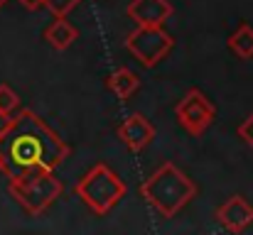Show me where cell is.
Returning a JSON list of instances; mask_svg holds the SVG:
<instances>
[{
    "label": "cell",
    "mask_w": 253,
    "mask_h": 235,
    "mask_svg": "<svg viewBox=\"0 0 253 235\" xmlns=\"http://www.w3.org/2000/svg\"><path fill=\"white\" fill-rule=\"evenodd\" d=\"M172 47H174V39L169 32H165L163 25H138L135 32H130L126 39V49L145 69L158 67L172 52Z\"/></svg>",
    "instance_id": "cell-5"
},
{
    "label": "cell",
    "mask_w": 253,
    "mask_h": 235,
    "mask_svg": "<svg viewBox=\"0 0 253 235\" xmlns=\"http://www.w3.org/2000/svg\"><path fill=\"white\" fill-rule=\"evenodd\" d=\"M69 157L67 142L37 113L20 110L0 135V162L7 179L35 171H54Z\"/></svg>",
    "instance_id": "cell-1"
},
{
    "label": "cell",
    "mask_w": 253,
    "mask_h": 235,
    "mask_svg": "<svg viewBox=\"0 0 253 235\" xmlns=\"http://www.w3.org/2000/svg\"><path fill=\"white\" fill-rule=\"evenodd\" d=\"M106 86L121 98V101H128L135 91H138V86H140V78L135 71H130V69H126V67H121V69H116L108 81H106Z\"/></svg>",
    "instance_id": "cell-11"
},
{
    "label": "cell",
    "mask_w": 253,
    "mask_h": 235,
    "mask_svg": "<svg viewBox=\"0 0 253 235\" xmlns=\"http://www.w3.org/2000/svg\"><path fill=\"white\" fill-rule=\"evenodd\" d=\"M5 2H7V0H0V7H2V5H5Z\"/></svg>",
    "instance_id": "cell-18"
},
{
    "label": "cell",
    "mask_w": 253,
    "mask_h": 235,
    "mask_svg": "<svg viewBox=\"0 0 253 235\" xmlns=\"http://www.w3.org/2000/svg\"><path fill=\"white\" fill-rule=\"evenodd\" d=\"M229 49L241 59H253V27L249 22H241L229 37Z\"/></svg>",
    "instance_id": "cell-12"
},
{
    "label": "cell",
    "mask_w": 253,
    "mask_h": 235,
    "mask_svg": "<svg viewBox=\"0 0 253 235\" xmlns=\"http://www.w3.org/2000/svg\"><path fill=\"white\" fill-rule=\"evenodd\" d=\"M10 123H12V115H7V113H2V110H0V135L10 128Z\"/></svg>",
    "instance_id": "cell-17"
},
{
    "label": "cell",
    "mask_w": 253,
    "mask_h": 235,
    "mask_svg": "<svg viewBox=\"0 0 253 235\" xmlns=\"http://www.w3.org/2000/svg\"><path fill=\"white\" fill-rule=\"evenodd\" d=\"M172 5L168 0H130L126 15L135 25H165L172 17Z\"/></svg>",
    "instance_id": "cell-9"
},
{
    "label": "cell",
    "mask_w": 253,
    "mask_h": 235,
    "mask_svg": "<svg viewBox=\"0 0 253 235\" xmlns=\"http://www.w3.org/2000/svg\"><path fill=\"white\" fill-rule=\"evenodd\" d=\"M216 221L229 233H241L253 223V206L249 203V199H244L241 194H234L229 201H224L216 208Z\"/></svg>",
    "instance_id": "cell-8"
},
{
    "label": "cell",
    "mask_w": 253,
    "mask_h": 235,
    "mask_svg": "<svg viewBox=\"0 0 253 235\" xmlns=\"http://www.w3.org/2000/svg\"><path fill=\"white\" fill-rule=\"evenodd\" d=\"M17 108H20V96L7 83H0V110L7 113V115H12Z\"/></svg>",
    "instance_id": "cell-13"
},
{
    "label": "cell",
    "mask_w": 253,
    "mask_h": 235,
    "mask_svg": "<svg viewBox=\"0 0 253 235\" xmlns=\"http://www.w3.org/2000/svg\"><path fill=\"white\" fill-rule=\"evenodd\" d=\"M174 115H177V123L194 137H199L216 118V108L214 103L199 91V88H189L184 93V98L177 103L174 108Z\"/></svg>",
    "instance_id": "cell-6"
},
{
    "label": "cell",
    "mask_w": 253,
    "mask_h": 235,
    "mask_svg": "<svg viewBox=\"0 0 253 235\" xmlns=\"http://www.w3.org/2000/svg\"><path fill=\"white\" fill-rule=\"evenodd\" d=\"M0 174H2V162H0Z\"/></svg>",
    "instance_id": "cell-19"
},
{
    "label": "cell",
    "mask_w": 253,
    "mask_h": 235,
    "mask_svg": "<svg viewBox=\"0 0 253 235\" xmlns=\"http://www.w3.org/2000/svg\"><path fill=\"white\" fill-rule=\"evenodd\" d=\"M118 137L130 152H143L155 140V125L143 113H130L118 125Z\"/></svg>",
    "instance_id": "cell-7"
},
{
    "label": "cell",
    "mask_w": 253,
    "mask_h": 235,
    "mask_svg": "<svg viewBox=\"0 0 253 235\" xmlns=\"http://www.w3.org/2000/svg\"><path fill=\"white\" fill-rule=\"evenodd\" d=\"M44 39H47L49 47L64 52V49H69V47L79 39V30H77L67 17H57V20L44 30Z\"/></svg>",
    "instance_id": "cell-10"
},
{
    "label": "cell",
    "mask_w": 253,
    "mask_h": 235,
    "mask_svg": "<svg viewBox=\"0 0 253 235\" xmlns=\"http://www.w3.org/2000/svg\"><path fill=\"white\" fill-rule=\"evenodd\" d=\"M239 137H241V140L253 150V113L241 123V125H239Z\"/></svg>",
    "instance_id": "cell-15"
},
{
    "label": "cell",
    "mask_w": 253,
    "mask_h": 235,
    "mask_svg": "<svg viewBox=\"0 0 253 235\" xmlns=\"http://www.w3.org/2000/svg\"><path fill=\"white\" fill-rule=\"evenodd\" d=\"M7 191L30 216H42L62 196L64 184L54 176V171H35L20 179H10Z\"/></svg>",
    "instance_id": "cell-4"
},
{
    "label": "cell",
    "mask_w": 253,
    "mask_h": 235,
    "mask_svg": "<svg viewBox=\"0 0 253 235\" xmlns=\"http://www.w3.org/2000/svg\"><path fill=\"white\" fill-rule=\"evenodd\" d=\"M17 2H20L25 10L35 12V10H40V7H42V2H44V0H17Z\"/></svg>",
    "instance_id": "cell-16"
},
{
    "label": "cell",
    "mask_w": 253,
    "mask_h": 235,
    "mask_svg": "<svg viewBox=\"0 0 253 235\" xmlns=\"http://www.w3.org/2000/svg\"><path fill=\"white\" fill-rule=\"evenodd\" d=\"M79 2H82V0H44L42 7H47L54 17H67Z\"/></svg>",
    "instance_id": "cell-14"
},
{
    "label": "cell",
    "mask_w": 253,
    "mask_h": 235,
    "mask_svg": "<svg viewBox=\"0 0 253 235\" xmlns=\"http://www.w3.org/2000/svg\"><path fill=\"white\" fill-rule=\"evenodd\" d=\"M140 196L163 218H174L197 196V184L179 167L165 162L140 184Z\"/></svg>",
    "instance_id": "cell-2"
},
{
    "label": "cell",
    "mask_w": 253,
    "mask_h": 235,
    "mask_svg": "<svg viewBox=\"0 0 253 235\" xmlns=\"http://www.w3.org/2000/svg\"><path fill=\"white\" fill-rule=\"evenodd\" d=\"M74 194L96 216H106L126 196V184L111 167L101 162V164H93L79 179V184L74 186Z\"/></svg>",
    "instance_id": "cell-3"
}]
</instances>
